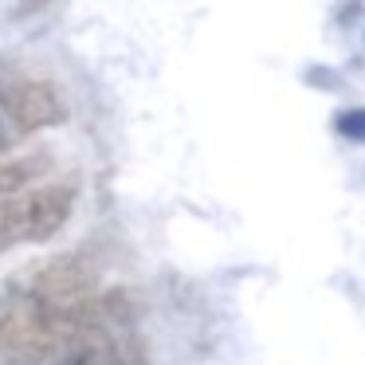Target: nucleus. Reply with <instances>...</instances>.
I'll use <instances>...</instances> for the list:
<instances>
[{
	"label": "nucleus",
	"mask_w": 365,
	"mask_h": 365,
	"mask_svg": "<svg viewBox=\"0 0 365 365\" xmlns=\"http://www.w3.org/2000/svg\"><path fill=\"white\" fill-rule=\"evenodd\" d=\"M75 205L71 185H43L0 205V252L16 244H43L67 224Z\"/></svg>",
	"instance_id": "obj_1"
},
{
	"label": "nucleus",
	"mask_w": 365,
	"mask_h": 365,
	"mask_svg": "<svg viewBox=\"0 0 365 365\" xmlns=\"http://www.w3.org/2000/svg\"><path fill=\"white\" fill-rule=\"evenodd\" d=\"M67 118V103L51 83L43 79H16L0 87V150H9L16 138L32 130L59 126Z\"/></svg>",
	"instance_id": "obj_2"
},
{
	"label": "nucleus",
	"mask_w": 365,
	"mask_h": 365,
	"mask_svg": "<svg viewBox=\"0 0 365 365\" xmlns=\"http://www.w3.org/2000/svg\"><path fill=\"white\" fill-rule=\"evenodd\" d=\"M20 294H32V299L48 302V307H63V310H75L83 302L98 299V275L87 259H75V255H63V259H51L48 267H40L28 287Z\"/></svg>",
	"instance_id": "obj_3"
},
{
	"label": "nucleus",
	"mask_w": 365,
	"mask_h": 365,
	"mask_svg": "<svg viewBox=\"0 0 365 365\" xmlns=\"http://www.w3.org/2000/svg\"><path fill=\"white\" fill-rule=\"evenodd\" d=\"M63 361L67 365H126V357H122L118 341L110 338V326H95L67 349Z\"/></svg>",
	"instance_id": "obj_4"
},
{
	"label": "nucleus",
	"mask_w": 365,
	"mask_h": 365,
	"mask_svg": "<svg viewBox=\"0 0 365 365\" xmlns=\"http://www.w3.org/2000/svg\"><path fill=\"white\" fill-rule=\"evenodd\" d=\"M40 161H0V205L24 192V185L36 177Z\"/></svg>",
	"instance_id": "obj_5"
},
{
	"label": "nucleus",
	"mask_w": 365,
	"mask_h": 365,
	"mask_svg": "<svg viewBox=\"0 0 365 365\" xmlns=\"http://www.w3.org/2000/svg\"><path fill=\"white\" fill-rule=\"evenodd\" d=\"M334 130L349 142H365V106H354V110H341L334 118Z\"/></svg>",
	"instance_id": "obj_6"
},
{
	"label": "nucleus",
	"mask_w": 365,
	"mask_h": 365,
	"mask_svg": "<svg viewBox=\"0 0 365 365\" xmlns=\"http://www.w3.org/2000/svg\"><path fill=\"white\" fill-rule=\"evenodd\" d=\"M48 0H20V12H36V9H43Z\"/></svg>",
	"instance_id": "obj_7"
},
{
	"label": "nucleus",
	"mask_w": 365,
	"mask_h": 365,
	"mask_svg": "<svg viewBox=\"0 0 365 365\" xmlns=\"http://www.w3.org/2000/svg\"><path fill=\"white\" fill-rule=\"evenodd\" d=\"M9 365H67V361H59V357H51V361H9Z\"/></svg>",
	"instance_id": "obj_8"
}]
</instances>
